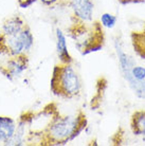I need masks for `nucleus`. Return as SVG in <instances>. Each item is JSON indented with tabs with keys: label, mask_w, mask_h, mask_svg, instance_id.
Returning a JSON list of instances; mask_svg holds the SVG:
<instances>
[{
	"label": "nucleus",
	"mask_w": 145,
	"mask_h": 146,
	"mask_svg": "<svg viewBox=\"0 0 145 146\" xmlns=\"http://www.w3.org/2000/svg\"><path fill=\"white\" fill-rule=\"evenodd\" d=\"M34 46V35L28 23L18 34L7 35L0 32V55L15 56L29 53Z\"/></svg>",
	"instance_id": "obj_4"
},
{
	"label": "nucleus",
	"mask_w": 145,
	"mask_h": 146,
	"mask_svg": "<svg viewBox=\"0 0 145 146\" xmlns=\"http://www.w3.org/2000/svg\"><path fill=\"white\" fill-rule=\"evenodd\" d=\"M143 32L145 33V22H144V31H143Z\"/></svg>",
	"instance_id": "obj_17"
},
{
	"label": "nucleus",
	"mask_w": 145,
	"mask_h": 146,
	"mask_svg": "<svg viewBox=\"0 0 145 146\" xmlns=\"http://www.w3.org/2000/svg\"><path fill=\"white\" fill-rule=\"evenodd\" d=\"M105 83H106V80H104V78H100V80H98V92L104 91V89L102 88V86L105 84ZM101 101H102V98L100 96V93H98L94 98H92V101H91V108L95 109V108L100 107V105H101V103H100V102H101Z\"/></svg>",
	"instance_id": "obj_13"
},
{
	"label": "nucleus",
	"mask_w": 145,
	"mask_h": 146,
	"mask_svg": "<svg viewBox=\"0 0 145 146\" xmlns=\"http://www.w3.org/2000/svg\"><path fill=\"white\" fill-rule=\"evenodd\" d=\"M119 1L123 4H128V3H138V2H142L144 0H119Z\"/></svg>",
	"instance_id": "obj_16"
},
{
	"label": "nucleus",
	"mask_w": 145,
	"mask_h": 146,
	"mask_svg": "<svg viewBox=\"0 0 145 146\" xmlns=\"http://www.w3.org/2000/svg\"><path fill=\"white\" fill-rule=\"evenodd\" d=\"M38 0H17V4L20 9H28Z\"/></svg>",
	"instance_id": "obj_14"
},
{
	"label": "nucleus",
	"mask_w": 145,
	"mask_h": 146,
	"mask_svg": "<svg viewBox=\"0 0 145 146\" xmlns=\"http://www.w3.org/2000/svg\"><path fill=\"white\" fill-rule=\"evenodd\" d=\"M116 21H118V18L111 13H104L101 15V18H100V23L103 28H106V29H113L116 25Z\"/></svg>",
	"instance_id": "obj_12"
},
{
	"label": "nucleus",
	"mask_w": 145,
	"mask_h": 146,
	"mask_svg": "<svg viewBox=\"0 0 145 146\" xmlns=\"http://www.w3.org/2000/svg\"><path fill=\"white\" fill-rule=\"evenodd\" d=\"M29 66L30 58L28 56V53L9 56V59L0 65V73L7 80L13 82L14 80L21 76L29 69Z\"/></svg>",
	"instance_id": "obj_5"
},
{
	"label": "nucleus",
	"mask_w": 145,
	"mask_h": 146,
	"mask_svg": "<svg viewBox=\"0 0 145 146\" xmlns=\"http://www.w3.org/2000/svg\"><path fill=\"white\" fill-rule=\"evenodd\" d=\"M52 94L61 99H73L82 91V80L72 65L59 62L52 70L50 80Z\"/></svg>",
	"instance_id": "obj_3"
},
{
	"label": "nucleus",
	"mask_w": 145,
	"mask_h": 146,
	"mask_svg": "<svg viewBox=\"0 0 145 146\" xmlns=\"http://www.w3.org/2000/svg\"><path fill=\"white\" fill-rule=\"evenodd\" d=\"M39 1L46 7H53L55 4H59V2H62V1H66V3H67L68 0H39Z\"/></svg>",
	"instance_id": "obj_15"
},
{
	"label": "nucleus",
	"mask_w": 145,
	"mask_h": 146,
	"mask_svg": "<svg viewBox=\"0 0 145 146\" xmlns=\"http://www.w3.org/2000/svg\"><path fill=\"white\" fill-rule=\"evenodd\" d=\"M73 17L83 22H92L94 14V3L92 0H68Z\"/></svg>",
	"instance_id": "obj_6"
},
{
	"label": "nucleus",
	"mask_w": 145,
	"mask_h": 146,
	"mask_svg": "<svg viewBox=\"0 0 145 146\" xmlns=\"http://www.w3.org/2000/svg\"><path fill=\"white\" fill-rule=\"evenodd\" d=\"M86 126L87 117L83 110H78L75 115H61V113H58L39 137L38 145H66L78 137Z\"/></svg>",
	"instance_id": "obj_1"
},
{
	"label": "nucleus",
	"mask_w": 145,
	"mask_h": 146,
	"mask_svg": "<svg viewBox=\"0 0 145 146\" xmlns=\"http://www.w3.org/2000/svg\"><path fill=\"white\" fill-rule=\"evenodd\" d=\"M88 25L89 22L75 19L68 29L69 36L74 40L75 47L83 55L100 51L103 49L105 42V35L101 23L93 21L90 26Z\"/></svg>",
	"instance_id": "obj_2"
},
{
	"label": "nucleus",
	"mask_w": 145,
	"mask_h": 146,
	"mask_svg": "<svg viewBox=\"0 0 145 146\" xmlns=\"http://www.w3.org/2000/svg\"><path fill=\"white\" fill-rule=\"evenodd\" d=\"M131 41H132V47L134 49V52H137L139 56L145 59V33H139L134 32L131 34Z\"/></svg>",
	"instance_id": "obj_11"
},
{
	"label": "nucleus",
	"mask_w": 145,
	"mask_h": 146,
	"mask_svg": "<svg viewBox=\"0 0 145 146\" xmlns=\"http://www.w3.org/2000/svg\"><path fill=\"white\" fill-rule=\"evenodd\" d=\"M55 39H56V52H57L59 62L62 64L72 65L73 58L70 54L69 50H68L67 37L59 28H56V30H55Z\"/></svg>",
	"instance_id": "obj_7"
},
{
	"label": "nucleus",
	"mask_w": 145,
	"mask_h": 146,
	"mask_svg": "<svg viewBox=\"0 0 145 146\" xmlns=\"http://www.w3.org/2000/svg\"><path fill=\"white\" fill-rule=\"evenodd\" d=\"M27 22L25 19L20 17V16H13L7 18L5 21L2 23V28H1V32L7 35H15L18 34L22 30V28L25 26Z\"/></svg>",
	"instance_id": "obj_9"
},
{
	"label": "nucleus",
	"mask_w": 145,
	"mask_h": 146,
	"mask_svg": "<svg viewBox=\"0 0 145 146\" xmlns=\"http://www.w3.org/2000/svg\"><path fill=\"white\" fill-rule=\"evenodd\" d=\"M130 128L134 135L145 137V110H139L132 114Z\"/></svg>",
	"instance_id": "obj_10"
},
{
	"label": "nucleus",
	"mask_w": 145,
	"mask_h": 146,
	"mask_svg": "<svg viewBox=\"0 0 145 146\" xmlns=\"http://www.w3.org/2000/svg\"><path fill=\"white\" fill-rule=\"evenodd\" d=\"M16 122L13 117L0 115V143L7 145L16 131Z\"/></svg>",
	"instance_id": "obj_8"
}]
</instances>
